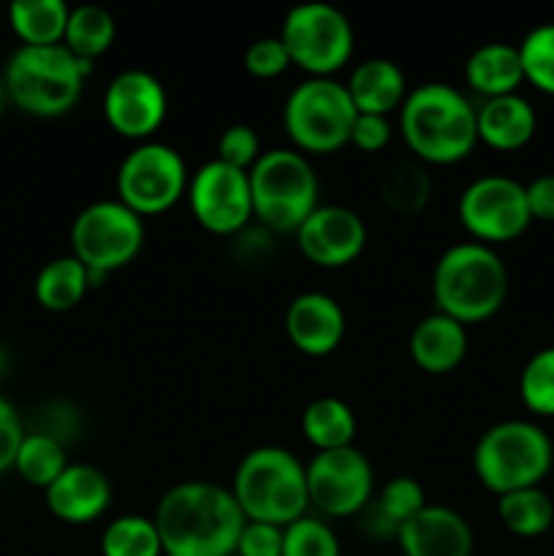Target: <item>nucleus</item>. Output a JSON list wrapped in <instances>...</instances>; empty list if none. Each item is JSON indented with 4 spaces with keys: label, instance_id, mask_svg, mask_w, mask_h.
Instances as JSON below:
<instances>
[{
    "label": "nucleus",
    "instance_id": "obj_35",
    "mask_svg": "<svg viewBox=\"0 0 554 556\" xmlns=\"http://www.w3.org/2000/svg\"><path fill=\"white\" fill-rule=\"evenodd\" d=\"M375 508L391 521V525L400 530L407 519H413L416 514H421L427 508V494H424V486L411 476H396L380 489L378 500H373Z\"/></svg>",
    "mask_w": 554,
    "mask_h": 556
},
{
    "label": "nucleus",
    "instance_id": "obj_24",
    "mask_svg": "<svg viewBox=\"0 0 554 556\" xmlns=\"http://www.w3.org/2000/svg\"><path fill=\"white\" fill-rule=\"evenodd\" d=\"M71 9L63 0H16L9 9L11 30L22 47H54L63 43Z\"/></svg>",
    "mask_w": 554,
    "mask_h": 556
},
{
    "label": "nucleus",
    "instance_id": "obj_29",
    "mask_svg": "<svg viewBox=\"0 0 554 556\" xmlns=\"http://www.w3.org/2000/svg\"><path fill=\"white\" fill-rule=\"evenodd\" d=\"M498 516L516 538H541L554 525V503L541 486L498 497Z\"/></svg>",
    "mask_w": 554,
    "mask_h": 556
},
{
    "label": "nucleus",
    "instance_id": "obj_3",
    "mask_svg": "<svg viewBox=\"0 0 554 556\" xmlns=\"http://www.w3.org/2000/svg\"><path fill=\"white\" fill-rule=\"evenodd\" d=\"M432 296L438 313L459 320L462 326L483 324L505 304L508 269L489 244H454L435 264Z\"/></svg>",
    "mask_w": 554,
    "mask_h": 556
},
{
    "label": "nucleus",
    "instance_id": "obj_36",
    "mask_svg": "<svg viewBox=\"0 0 554 556\" xmlns=\"http://www.w3.org/2000/svg\"><path fill=\"white\" fill-rule=\"evenodd\" d=\"M259 157H261V139L259 134H255V128H250V125L244 123L228 125V128L221 134V139H217V161L228 163V166L250 172Z\"/></svg>",
    "mask_w": 554,
    "mask_h": 556
},
{
    "label": "nucleus",
    "instance_id": "obj_21",
    "mask_svg": "<svg viewBox=\"0 0 554 556\" xmlns=\"http://www.w3.org/2000/svg\"><path fill=\"white\" fill-rule=\"evenodd\" d=\"M478 141L498 152H516L536 136V109L519 92L503 98H489L476 106Z\"/></svg>",
    "mask_w": 554,
    "mask_h": 556
},
{
    "label": "nucleus",
    "instance_id": "obj_18",
    "mask_svg": "<svg viewBox=\"0 0 554 556\" xmlns=\"http://www.w3.org/2000/svg\"><path fill=\"white\" fill-rule=\"evenodd\" d=\"M402 556H473L476 535L462 514L429 503L396 532Z\"/></svg>",
    "mask_w": 554,
    "mask_h": 556
},
{
    "label": "nucleus",
    "instance_id": "obj_33",
    "mask_svg": "<svg viewBox=\"0 0 554 556\" xmlns=\"http://www.w3.org/2000/svg\"><path fill=\"white\" fill-rule=\"evenodd\" d=\"M519 396L536 416L554 418V345L532 353L519 375Z\"/></svg>",
    "mask_w": 554,
    "mask_h": 556
},
{
    "label": "nucleus",
    "instance_id": "obj_19",
    "mask_svg": "<svg viewBox=\"0 0 554 556\" xmlns=\"http://www.w3.org/2000/svg\"><path fill=\"white\" fill-rule=\"evenodd\" d=\"M112 505V483L98 467L68 465L47 489V508L65 525H92Z\"/></svg>",
    "mask_w": 554,
    "mask_h": 556
},
{
    "label": "nucleus",
    "instance_id": "obj_31",
    "mask_svg": "<svg viewBox=\"0 0 554 556\" xmlns=\"http://www.w3.org/2000/svg\"><path fill=\"white\" fill-rule=\"evenodd\" d=\"M103 556H163L155 521L147 516H119L109 521L101 535Z\"/></svg>",
    "mask_w": 554,
    "mask_h": 556
},
{
    "label": "nucleus",
    "instance_id": "obj_9",
    "mask_svg": "<svg viewBox=\"0 0 554 556\" xmlns=\"http://www.w3.org/2000/svg\"><path fill=\"white\" fill-rule=\"evenodd\" d=\"M147 239L144 220L117 199L96 201L76 215L71 226V255L90 271L92 288L103 286L112 271L128 266Z\"/></svg>",
    "mask_w": 554,
    "mask_h": 556
},
{
    "label": "nucleus",
    "instance_id": "obj_12",
    "mask_svg": "<svg viewBox=\"0 0 554 556\" xmlns=\"http://www.w3.org/2000/svg\"><path fill=\"white\" fill-rule=\"evenodd\" d=\"M459 223L473 242L494 248L519 239L532 223L527 206L525 185L503 174L478 177L462 190L459 195Z\"/></svg>",
    "mask_w": 554,
    "mask_h": 556
},
{
    "label": "nucleus",
    "instance_id": "obj_34",
    "mask_svg": "<svg viewBox=\"0 0 554 556\" xmlns=\"http://www.w3.org/2000/svg\"><path fill=\"white\" fill-rule=\"evenodd\" d=\"M282 556H342L340 541L326 521L302 516L282 527Z\"/></svg>",
    "mask_w": 554,
    "mask_h": 556
},
{
    "label": "nucleus",
    "instance_id": "obj_30",
    "mask_svg": "<svg viewBox=\"0 0 554 556\" xmlns=\"http://www.w3.org/2000/svg\"><path fill=\"white\" fill-rule=\"evenodd\" d=\"M65 467H68V459H65V445L60 440L43 432L25 434L14 462V470L20 472L22 481L47 492Z\"/></svg>",
    "mask_w": 554,
    "mask_h": 556
},
{
    "label": "nucleus",
    "instance_id": "obj_39",
    "mask_svg": "<svg viewBox=\"0 0 554 556\" xmlns=\"http://www.w3.org/2000/svg\"><path fill=\"white\" fill-rule=\"evenodd\" d=\"M391 141V123L389 117H380V114H356V123L351 128V141L356 150L375 155V152L386 150Z\"/></svg>",
    "mask_w": 554,
    "mask_h": 556
},
{
    "label": "nucleus",
    "instance_id": "obj_13",
    "mask_svg": "<svg viewBox=\"0 0 554 556\" xmlns=\"http://www.w3.org/2000/svg\"><path fill=\"white\" fill-rule=\"evenodd\" d=\"M188 204L196 223L215 237H237L253 220L250 177L242 168L210 161L190 174Z\"/></svg>",
    "mask_w": 554,
    "mask_h": 556
},
{
    "label": "nucleus",
    "instance_id": "obj_8",
    "mask_svg": "<svg viewBox=\"0 0 554 556\" xmlns=\"http://www.w3.org/2000/svg\"><path fill=\"white\" fill-rule=\"evenodd\" d=\"M356 106L337 79H304L282 106V128L302 155H331L348 147Z\"/></svg>",
    "mask_w": 554,
    "mask_h": 556
},
{
    "label": "nucleus",
    "instance_id": "obj_40",
    "mask_svg": "<svg viewBox=\"0 0 554 556\" xmlns=\"http://www.w3.org/2000/svg\"><path fill=\"white\" fill-rule=\"evenodd\" d=\"M25 429H22L20 413L14 410L9 400L0 396V472L11 470L20 454V445L25 440Z\"/></svg>",
    "mask_w": 554,
    "mask_h": 556
},
{
    "label": "nucleus",
    "instance_id": "obj_41",
    "mask_svg": "<svg viewBox=\"0 0 554 556\" xmlns=\"http://www.w3.org/2000/svg\"><path fill=\"white\" fill-rule=\"evenodd\" d=\"M527 206H530L532 220L554 223V174H541L525 185Z\"/></svg>",
    "mask_w": 554,
    "mask_h": 556
},
{
    "label": "nucleus",
    "instance_id": "obj_17",
    "mask_svg": "<svg viewBox=\"0 0 554 556\" xmlns=\"http://www.w3.org/2000/svg\"><path fill=\"white\" fill-rule=\"evenodd\" d=\"M286 334L299 353L324 358L345 340V313L329 293H299L286 309Z\"/></svg>",
    "mask_w": 554,
    "mask_h": 556
},
{
    "label": "nucleus",
    "instance_id": "obj_38",
    "mask_svg": "<svg viewBox=\"0 0 554 556\" xmlns=\"http://www.w3.org/2000/svg\"><path fill=\"white\" fill-rule=\"evenodd\" d=\"M237 556H282V527L244 521L242 532H239Z\"/></svg>",
    "mask_w": 554,
    "mask_h": 556
},
{
    "label": "nucleus",
    "instance_id": "obj_5",
    "mask_svg": "<svg viewBox=\"0 0 554 556\" xmlns=\"http://www.w3.org/2000/svg\"><path fill=\"white\" fill-rule=\"evenodd\" d=\"M234 500L248 521L288 527L307 516V472L286 448L261 445L242 456L234 472Z\"/></svg>",
    "mask_w": 554,
    "mask_h": 556
},
{
    "label": "nucleus",
    "instance_id": "obj_42",
    "mask_svg": "<svg viewBox=\"0 0 554 556\" xmlns=\"http://www.w3.org/2000/svg\"><path fill=\"white\" fill-rule=\"evenodd\" d=\"M5 85H3V76H0V112H3V106H5Z\"/></svg>",
    "mask_w": 554,
    "mask_h": 556
},
{
    "label": "nucleus",
    "instance_id": "obj_23",
    "mask_svg": "<svg viewBox=\"0 0 554 556\" xmlns=\"http://www.w3.org/2000/svg\"><path fill=\"white\" fill-rule=\"evenodd\" d=\"M465 81L476 96L483 101L489 98H503L519 92V85L525 81L521 71L519 49L514 43H483L467 58L465 63Z\"/></svg>",
    "mask_w": 554,
    "mask_h": 556
},
{
    "label": "nucleus",
    "instance_id": "obj_37",
    "mask_svg": "<svg viewBox=\"0 0 554 556\" xmlns=\"http://www.w3.org/2000/svg\"><path fill=\"white\" fill-rule=\"evenodd\" d=\"M291 54H288L286 43L280 36H266L259 38L248 47L244 52V71L255 79H277L291 68Z\"/></svg>",
    "mask_w": 554,
    "mask_h": 556
},
{
    "label": "nucleus",
    "instance_id": "obj_28",
    "mask_svg": "<svg viewBox=\"0 0 554 556\" xmlns=\"http://www.w3.org/2000/svg\"><path fill=\"white\" fill-rule=\"evenodd\" d=\"M432 199V177L427 166L413 161H396L380 179V201L389 206L394 215H418Z\"/></svg>",
    "mask_w": 554,
    "mask_h": 556
},
{
    "label": "nucleus",
    "instance_id": "obj_16",
    "mask_svg": "<svg viewBox=\"0 0 554 556\" xmlns=\"http://www.w3.org/2000/svg\"><path fill=\"white\" fill-rule=\"evenodd\" d=\"M297 244L310 264L320 269H342L364 253L367 226L348 206L326 204L299 226Z\"/></svg>",
    "mask_w": 554,
    "mask_h": 556
},
{
    "label": "nucleus",
    "instance_id": "obj_27",
    "mask_svg": "<svg viewBox=\"0 0 554 556\" xmlns=\"http://www.w3.org/2000/svg\"><path fill=\"white\" fill-rule=\"evenodd\" d=\"M117 25L114 16L101 5H76L71 9L68 27H65L63 47L85 63H96L101 54L112 49Z\"/></svg>",
    "mask_w": 554,
    "mask_h": 556
},
{
    "label": "nucleus",
    "instance_id": "obj_1",
    "mask_svg": "<svg viewBox=\"0 0 554 556\" xmlns=\"http://www.w3.org/2000/svg\"><path fill=\"white\" fill-rule=\"evenodd\" d=\"M163 556H234L244 514L231 489L185 481L168 489L152 516Z\"/></svg>",
    "mask_w": 554,
    "mask_h": 556
},
{
    "label": "nucleus",
    "instance_id": "obj_15",
    "mask_svg": "<svg viewBox=\"0 0 554 556\" xmlns=\"http://www.w3.org/2000/svg\"><path fill=\"white\" fill-rule=\"evenodd\" d=\"M103 117L109 128L128 141H152L168 117L166 87L150 71L128 68L109 81L103 92Z\"/></svg>",
    "mask_w": 554,
    "mask_h": 556
},
{
    "label": "nucleus",
    "instance_id": "obj_11",
    "mask_svg": "<svg viewBox=\"0 0 554 556\" xmlns=\"http://www.w3.org/2000/svg\"><path fill=\"white\" fill-rule=\"evenodd\" d=\"M190 174L182 155L161 141L136 144L117 168V201L144 220L177 206L188 195Z\"/></svg>",
    "mask_w": 554,
    "mask_h": 556
},
{
    "label": "nucleus",
    "instance_id": "obj_25",
    "mask_svg": "<svg viewBox=\"0 0 554 556\" xmlns=\"http://www.w3.org/2000/svg\"><path fill=\"white\" fill-rule=\"evenodd\" d=\"M92 288L90 271L74 255L52 258L36 277V299L49 313H68Z\"/></svg>",
    "mask_w": 554,
    "mask_h": 556
},
{
    "label": "nucleus",
    "instance_id": "obj_2",
    "mask_svg": "<svg viewBox=\"0 0 554 556\" xmlns=\"http://www.w3.org/2000/svg\"><path fill=\"white\" fill-rule=\"evenodd\" d=\"M400 134L424 166H454L478 144L476 106L456 87L427 81L407 92L400 109Z\"/></svg>",
    "mask_w": 554,
    "mask_h": 556
},
{
    "label": "nucleus",
    "instance_id": "obj_32",
    "mask_svg": "<svg viewBox=\"0 0 554 556\" xmlns=\"http://www.w3.org/2000/svg\"><path fill=\"white\" fill-rule=\"evenodd\" d=\"M516 49H519L525 81H530L543 96L554 98V22L532 27Z\"/></svg>",
    "mask_w": 554,
    "mask_h": 556
},
{
    "label": "nucleus",
    "instance_id": "obj_14",
    "mask_svg": "<svg viewBox=\"0 0 554 556\" xmlns=\"http://www.w3.org/2000/svg\"><path fill=\"white\" fill-rule=\"evenodd\" d=\"M304 472H307L310 505L324 516L348 519V516H358L373 503V465L353 445L315 454Z\"/></svg>",
    "mask_w": 554,
    "mask_h": 556
},
{
    "label": "nucleus",
    "instance_id": "obj_6",
    "mask_svg": "<svg viewBox=\"0 0 554 556\" xmlns=\"http://www.w3.org/2000/svg\"><path fill=\"white\" fill-rule=\"evenodd\" d=\"M554 462L549 434L532 421H500L478 438L473 470L483 489L503 497L519 489L541 486Z\"/></svg>",
    "mask_w": 554,
    "mask_h": 556
},
{
    "label": "nucleus",
    "instance_id": "obj_7",
    "mask_svg": "<svg viewBox=\"0 0 554 556\" xmlns=\"http://www.w3.org/2000/svg\"><path fill=\"white\" fill-rule=\"evenodd\" d=\"M253 217L272 233H297L318 210L320 185L307 155L297 150H266L248 172Z\"/></svg>",
    "mask_w": 554,
    "mask_h": 556
},
{
    "label": "nucleus",
    "instance_id": "obj_20",
    "mask_svg": "<svg viewBox=\"0 0 554 556\" xmlns=\"http://www.w3.org/2000/svg\"><path fill=\"white\" fill-rule=\"evenodd\" d=\"M413 364L427 375H449L467 356V326L438 313L418 320L407 342Z\"/></svg>",
    "mask_w": 554,
    "mask_h": 556
},
{
    "label": "nucleus",
    "instance_id": "obj_26",
    "mask_svg": "<svg viewBox=\"0 0 554 556\" xmlns=\"http://www.w3.org/2000/svg\"><path fill=\"white\" fill-rule=\"evenodd\" d=\"M302 434L318 454L348 448L356 438V416L337 396H318L304 407Z\"/></svg>",
    "mask_w": 554,
    "mask_h": 556
},
{
    "label": "nucleus",
    "instance_id": "obj_10",
    "mask_svg": "<svg viewBox=\"0 0 554 556\" xmlns=\"http://www.w3.org/2000/svg\"><path fill=\"white\" fill-rule=\"evenodd\" d=\"M291 63L310 79H331L353 54V27L340 9L329 3L293 5L280 27Z\"/></svg>",
    "mask_w": 554,
    "mask_h": 556
},
{
    "label": "nucleus",
    "instance_id": "obj_22",
    "mask_svg": "<svg viewBox=\"0 0 554 556\" xmlns=\"http://www.w3.org/2000/svg\"><path fill=\"white\" fill-rule=\"evenodd\" d=\"M345 90L358 114H380V117L400 112L407 92H411L400 65L386 58L358 63L348 76Z\"/></svg>",
    "mask_w": 554,
    "mask_h": 556
},
{
    "label": "nucleus",
    "instance_id": "obj_4",
    "mask_svg": "<svg viewBox=\"0 0 554 556\" xmlns=\"http://www.w3.org/2000/svg\"><path fill=\"white\" fill-rule=\"evenodd\" d=\"M92 63L71 54L63 43L20 47L5 63V96L30 117L54 119L79 103Z\"/></svg>",
    "mask_w": 554,
    "mask_h": 556
}]
</instances>
